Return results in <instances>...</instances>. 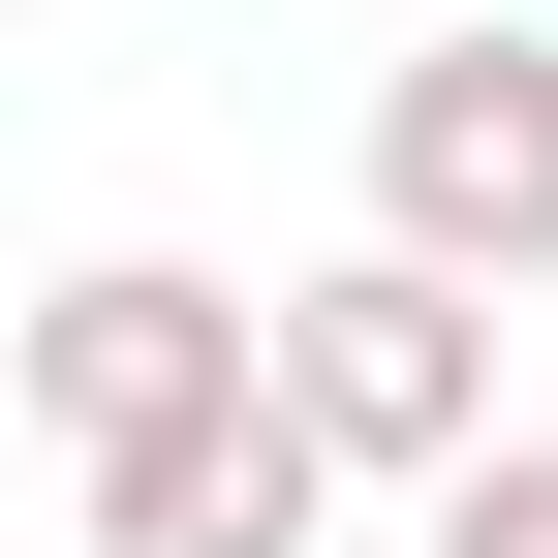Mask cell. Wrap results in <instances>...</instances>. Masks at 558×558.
<instances>
[{
	"mask_svg": "<svg viewBox=\"0 0 558 558\" xmlns=\"http://www.w3.org/2000/svg\"><path fill=\"white\" fill-rule=\"evenodd\" d=\"M373 248H435V279H558V32H403L373 62Z\"/></svg>",
	"mask_w": 558,
	"mask_h": 558,
	"instance_id": "1",
	"label": "cell"
},
{
	"mask_svg": "<svg viewBox=\"0 0 558 558\" xmlns=\"http://www.w3.org/2000/svg\"><path fill=\"white\" fill-rule=\"evenodd\" d=\"M279 403H311L373 497L497 465V279H435V248H341V279H279Z\"/></svg>",
	"mask_w": 558,
	"mask_h": 558,
	"instance_id": "2",
	"label": "cell"
},
{
	"mask_svg": "<svg viewBox=\"0 0 558 558\" xmlns=\"http://www.w3.org/2000/svg\"><path fill=\"white\" fill-rule=\"evenodd\" d=\"M279 403V311L248 279H186V248H94L32 311V435H62V497H94V465H156V435H248Z\"/></svg>",
	"mask_w": 558,
	"mask_h": 558,
	"instance_id": "3",
	"label": "cell"
},
{
	"mask_svg": "<svg viewBox=\"0 0 558 558\" xmlns=\"http://www.w3.org/2000/svg\"><path fill=\"white\" fill-rule=\"evenodd\" d=\"M341 497H373V465H341L311 403H248V435H156V465H94L62 527H94V558H311Z\"/></svg>",
	"mask_w": 558,
	"mask_h": 558,
	"instance_id": "4",
	"label": "cell"
},
{
	"mask_svg": "<svg viewBox=\"0 0 558 558\" xmlns=\"http://www.w3.org/2000/svg\"><path fill=\"white\" fill-rule=\"evenodd\" d=\"M403 558H558V435H497V465H435V497H403Z\"/></svg>",
	"mask_w": 558,
	"mask_h": 558,
	"instance_id": "5",
	"label": "cell"
}]
</instances>
